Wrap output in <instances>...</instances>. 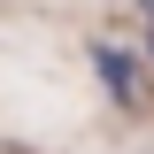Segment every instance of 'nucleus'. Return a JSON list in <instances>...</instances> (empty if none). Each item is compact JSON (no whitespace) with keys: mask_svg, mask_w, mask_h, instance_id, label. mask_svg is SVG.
<instances>
[{"mask_svg":"<svg viewBox=\"0 0 154 154\" xmlns=\"http://www.w3.org/2000/svg\"><path fill=\"white\" fill-rule=\"evenodd\" d=\"M93 69L108 77V93H116V100H131V62L116 54V46H93Z\"/></svg>","mask_w":154,"mask_h":154,"instance_id":"1","label":"nucleus"}]
</instances>
